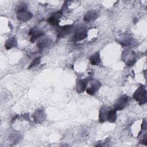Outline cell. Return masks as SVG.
<instances>
[{
  "instance_id": "1",
  "label": "cell",
  "mask_w": 147,
  "mask_h": 147,
  "mask_svg": "<svg viewBox=\"0 0 147 147\" xmlns=\"http://www.w3.org/2000/svg\"><path fill=\"white\" fill-rule=\"evenodd\" d=\"M134 98L141 102L140 104H144L146 102V91L143 87H139L134 94Z\"/></svg>"
},
{
  "instance_id": "2",
  "label": "cell",
  "mask_w": 147,
  "mask_h": 147,
  "mask_svg": "<svg viewBox=\"0 0 147 147\" xmlns=\"http://www.w3.org/2000/svg\"><path fill=\"white\" fill-rule=\"evenodd\" d=\"M128 102V97L126 95H122L114 105L115 110H121L126 106Z\"/></svg>"
},
{
  "instance_id": "3",
  "label": "cell",
  "mask_w": 147,
  "mask_h": 147,
  "mask_svg": "<svg viewBox=\"0 0 147 147\" xmlns=\"http://www.w3.org/2000/svg\"><path fill=\"white\" fill-rule=\"evenodd\" d=\"M101 87V83L96 80L92 82L91 83V86L87 87L86 91L90 95H93L94 93L98 90V89Z\"/></svg>"
},
{
  "instance_id": "4",
  "label": "cell",
  "mask_w": 147,
  "mask_h": 147,
  "mask_svg": "<svg viewBox=\"0 0 147 147\" xmlns=\"http://www.w3.org/2000/svg\"><path fill=\"white\" fill-rule=\"evenodd\" d=\"M32 15L30 13L25 11V9H20L17 12V18L23 21H27L30 19Z\"/></svg>"
},
{
  "instance_id": "5",
  "label": "cell",
  "mask_w": 147,
  "mask_h": 147,
  "mask_svg": "<svg viewBox=\"0 0 147 147\" xmlns=\"http://www.w3.org/2000/svg\"><path fill=\"white\" fill-rule=\"evenodd\" d=\"M29 35L32 36V37H31V42H34V41L36 39H37V38H39L40 37H41L44 35V33H43V32L40 31L38 29H36L35 28H33V29H31Z\"/></svg>"
},
{
  "instance_id": "6",
  "label": "cell",
  "mask_w": 147,
  "mask_h": 147,
  "mask_svg": "<svg viewBox=\"0 0 147 147\" xmlns=\"http://www.w3.org/2000/svg\"><path fill=\"white\" fill-rule=\"evenodd\" d=\"M87 31L84 29H80L76 31L75 38L78 40H81L84 39L87 36Z\"/></svg>"
},
{
  "instance_id": "7",
  "label": "cell",
  "mask_w": 147,
  "mask_h": 147,
  "mask_svg": "<svg viewBox=\"0 0 147 147\" xmlns=\"http://www.w3.org/2000/svg\"><path fill=\"white\" fill-rule=\"evenodd\" d=\"M98 17V14L94 11H90L87 13L84 17V20L87 22H90L96 19Z\"/></svg>"
},
{
  "instance_id": "8",
  "label": "cell",
  "mask_w": 147,
  "mask_h": 147,
  "mask_svg": "<svg viewBox=\"0 0 147 147\" xmlns=\"http://www.w3.org/2000/svg\"><path fill=\"white\" fill-rule=\"evenodd\" d=\"M90 61L92 65H98L101 62L100 54L98 53H96L92 55L90 58Z\"/></svg>"
},
{
  "instance_id": "9",
  "label": "cell",
  "mask_w": 147,
  "mask_h": 147,
  "mask_svg": "<svg viewBox=\"0 0 147 147\" xmlns=\"http://www.w3.org/2000/svg\"><path fill=\"white\" fill-rule=\"evenodd\" d=\"M108 113V111L107 110L106 108L103 106L101 108L100 112V120L101 122H103L106 120H107Z\"/></svg>"
},
{
  "instance_id": "10",
  "label": "cell",
  "mask_w": 147,
  "mask_h": 147,
  "mask_svg": "<svg viewBox=\"0 0 147 147\" xmlns=\"http://www.w3.org/2000/svg\"><path fill=\"white\" fill-rule=\"evenodd\" d=\"M61 13L60 12H57L53 17L48 19V22L52 25H57L58 24V19L61 18Z\"/></svg>"
},
{
  "instance_id": "11",
  "label": "cell",
  "mask_w": 147,
  "mask_h": 147,
  "mask_svg": "<svg viewBox=\"0 0 147 147\" xmlns=\"http://www.w3.org/2000/svg\"><path fill=\"white\" fill-rule=\"evenodd\" d=\"M71 27L70 26H65L60 28L59 31V36L61 37H64L66 35L70 33Z\"/></svg>"
},
{
  "instance_id": "12",
  "label": "cell",
  "mask_w": 147,
  "mask_h": 147,
  "mask_svg": "<svg viewBox=\"0 0 147 147\" xmlns=\"http://www.w3.org/2000/svg\"><path fill=\"white\" fill-rule=\"evenodd\" d=\"M117 116L116 112L115 110H112L108 112L107 116V120H108L110 122H114L116 120Z\"/></svg>"
},
{
  "instance_id": "13",
  "label": "cell",
  "mask_w": 147,
  "mask_h": 147,
  "mask_svg": "<svg viewBox=\"0 0 147 147\" xmlns=\"http://www.w3.org/2000/svg\"><path fill=\"white\" fill-rule=\"evenodd\" d=\"M86 86V82L83 80H79L78 82L76 88L78 92H82L84 90Z\"/></svg>"
},
{
  "instance_id": "14",
  "label": "cell",
  "mask_w": 147,
  "mask_h": 147,
  "mask_svg": "<svg viewBox=\"0 0 147 147\" xmlns=\"http://www.w3.org/2000/svg\"><path fill=\"white\" fill-rule=\"evenodd\" d=\"M16 45V40L15 38H12L8 40L5 44V47L7 49H10Z\"/></svg>"
},
{
  "instance_id": "15",
  "label": "cell",
  "mask_w": 147,
  "mask_h": 147,
  "mask_svg": "<svg viewBox=\"0 0 147 147\" xmlns=\"http://www.w3.org/2000/svg\"><path fill=\"white\" fill-rule=\"evenodd\" d=\"M48 45V41L47 39L43 40L42 41H40L39 43L37 44V45L40 48H43L44 47H47V45Z\"/></svg>"
},
{
  "instance_id": "16",
  "label": "cell",
  "mask_w": 147,
  "mask_h": 147,
  "mask_svg": "<svg viewBox=\"0 0 147 147\" xmlns=\"http://www.w3.org/2000/svg\"><path fill=\"white\" fill-rule=\"evenodd\" d=\"M40 58H36V59H35V61H34L33 62V63L31 64V66L29 67V68L38 65V64H39V63H40Z\"/></svg>"
}]
</instances>
